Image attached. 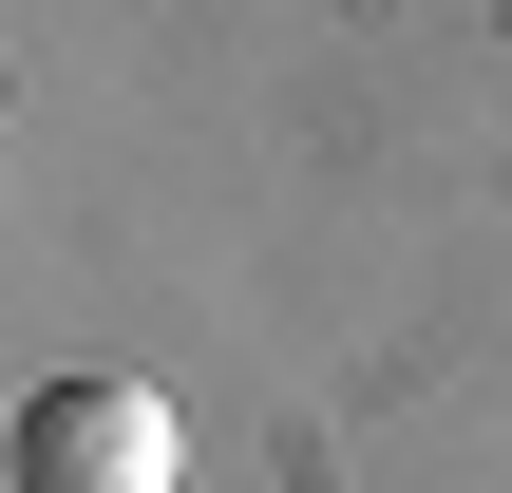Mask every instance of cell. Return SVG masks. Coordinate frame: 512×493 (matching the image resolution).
Here are the masks:
<instances>
[{"label": "cell", "instance_id": "1", "mask_svg": "<svg viewBox=\"0 0 512 493\" xmlns=\"http://www.w3.org/2000/svg\"><path fill=\"white\" fill-rule=\"evenodd\" d=\"M171 475H190V437L152 380H38L19 399V493H171Z\"/></svg>", "mask_w": 512, "mask_h": 493}]
</instances>
